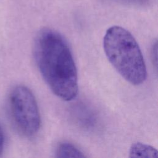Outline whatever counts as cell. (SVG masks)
I'll list each match as a JSON object with an SVG mask.
<instances>
[{"instance_id": "obj_4", "label": "cell", "mask_w": 158, "mask_h": 158, "mask_svg": "<svg viewBox=\"0 0 158 158\" xmlns=\"http://www.w3.org/2000/svg\"><path fill=\"white\" fill-rule=\"evenodd\" d=\"M56 157H86V156L78 147L67 141L58 144L56 149Z\"/></svg>"}, {"instance_id": "obj_7", "label": "cell", "mask_w": 158, "mask_h": 158, "mask_svg": "<svg viewBox=\"0 0 158 158\" xmlns=\"http://www.w3.org/2000/svg\"><path fill=\"white\" fill-rule=\"evenodd\" d=\"M120 1L130 4H135V5H139L145 3L147 0H119Z\"/></svg>"}, {"instance_id": "obj_1", "label": "cell", "mask_w": 158, "mask_h": 158, "mask_svg": "<svg viewBox=\"0 0 158 158\" xmlns=\"http://www.w3.org/2000/svg\"><path fill=\"white\" fill-rule=\"evenodd\" d=\"M33 51L40 73L52 93L64 101L74 99L78 93L77 70L64 38L51 29L41 30Z\"/></svg>"}, {"instance_id": "obj_2", "label": "cell", "mask_w": 158, "mask_h": 158, "mask_svg": "<svg viewBox=\"0 0 158 158\" xmlns=\"http://www.w3.org/2000/svg\"><path fill=\"white\" fill-rule=\"evenodd\" d=\"M103 48L109 61L125 80L134 85L145 81L147 71L144 60L130 31L120 26L110 27L104 35Z\"/></svg>"}, {"instance_id": "obj_3", "label": "cell", "mask_w": 158, "mask_h": 158, "mask_svg": "<svg viewBox=\"0 0 158 158\" xmlns=\"http://www.w3.org/2000/svg\"><path fill=\"white\" fill-rule=\"evenodd\" d=\"M9 113L17 130L26 137H32L39 131L41 118L38 106L31 91L22 85L10 90L8 98Z\"/></svg>"}, {"instance_id": "obj_6", "label": "cell", "mask_w": 158, "mask_h": 158, "mask_svg": "<svg viewBox=\"0 0 158 158\" xmlns=\"http://www.w3.org/2000/svg\"><path fill=\"white\" fill-rule=\"evenodd\" d=\"M4 143H5L4 135L1 125L0 124V156L2 155L3 152V150L4 148Z\"/></svg>"}, {"instance_id": "obj_5", "label": "cell", "mask_w": 158, "mask_h": 158, "mask_svg": "<svg viewBox=\"0 0 158 158\" xmlns=\"http://www.w3.org/2000/svg\"><path fill=\"white\" fill-rule=\"evenodd\" d=\"M130 157H157V151L154 147L142 143H133L129 150Z\"/></svg>"}]
</instances>
